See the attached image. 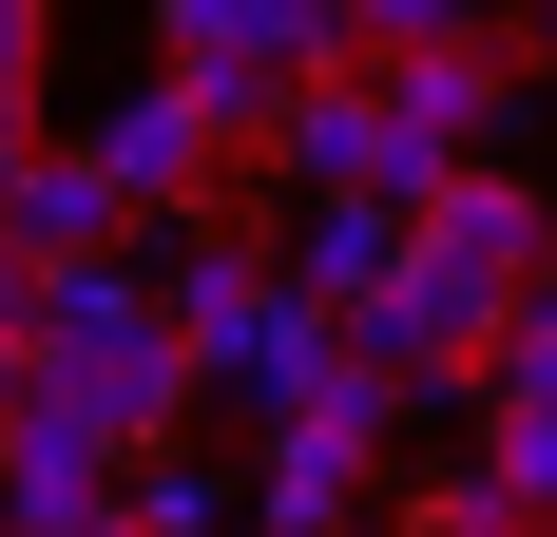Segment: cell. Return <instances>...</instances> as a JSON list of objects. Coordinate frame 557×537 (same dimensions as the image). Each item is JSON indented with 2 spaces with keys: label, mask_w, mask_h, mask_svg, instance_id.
Segmentation results:
<instances>
[{
  "label": "cell",
  "mask_w": 557,
  "mask_h": 537,
  "mask_svg": "<svg viewBox=\"0 0 557 537\" xmlns=\"http://www.w3.org/2000/svg\"><path fill=\"white\" fill-rule=\"evenodd\" d=\"M39 384H58V403H97L135 461L193 441V403H212L193 326H173V288H154L135 250H97V268H58V288H39Z\"/></svg>",
  "instance_id": "1"
},
{
  "label": "cell",
  "mask_w": 557,
  "mask_h": 537,
  "mask_svg": "<svg viewBox=\"0 0 557 537\" xmlns=\"http://www.w3.org/2000/svg\"><path fill=\"white\" fill-rule=\"evenodd\" d=\"M270 173H308V192H385V212H423V192H443V135H423V115L385 97V58H346V77H308V97H288V135H270Z\"/></svg>",
  "instance_id": "2"
},
{
  "label": "cell",
  "mask_w": 557,
  "mask_h": 537,
  "mask_svg": "<svg viewBox=\"0 0 557 537\" xmlns=\"http://www.w3.org/2000/svg\"><path fill=\"white\" fill-rule=\"evenodd\" d=\"M115 519H135V441L39 384V403L0 423V537H115Z\"/></svg>",
  "instance_id": "3"
},
{
  "label": "cell",
  "mask_w": 557,
  "mask_h": 537,
  "mask_svg": "<svg viewBox=\"0 0 557 537\" xmlns=\"http://www.w3.org/2000/svg\"><path fill=\"white\" fill-rule=\"evenodd\" d=\"M154 39L193 58V77H288V97H308V77L366 58V20H346V0H154Z\"/></svg>",
  "instance_id": "4"
},
{
  "label": "cell",
  "mask_w": 557,
  "mask_h": 537,
  "mask_svg": "<svg viewBox=\"0 0 557 537\" xmlns=\"http://www.w3.org/2000/svg\"><path fill=\"white\" fill-rule=\"evenodd\" d=\"M212 384L250 403V423H288V403H327V384H346V308H308V288L270 268V308H250V326L212 346Z\"/></svg>",
  "instance_id": "5"
},
{
  "label": "cell",
  "mask_w": 557,
  "mask_h": 537,
  "mask_svg": "<svg viewBox=\"0 0 557 537\" xmlns=\"http://www.w3.org/2000/svg\"><path fill=\"white\" fill-rule=\"evenodd\" d=\"M0 230H20L39 268H97V250H135V192H115L97 135H77V154L39 135V154H20V192H0Z\"/></svg>",
  "instance_id": "6"
},
{
  "label": "cell",
  "mask_w": 557,
  "mask_h": 537,
  "mask_svg": "<svg viewBox=\"0 0 557 537\" xmlns=\"http://www.w3.org/2000/svg\"><path fill=\"white\" fill-rule=\"evenodd\" d=\"M404 250H423V212H385V192H308V230H288V288H308V308H385L404 288Z\"/></svg>",
  "instance_id": "7"
},
{
  "label": "cell",
  "mask_w": 557,
  "mask_h": 537,
  "mask_svg": "<svg viewBox=\"0 0 557 537\" xmlns=\"http://www.w3.org/2000/svg\"><path fill=\"white\" fill-rule=\"evenodd\" d=\"M385 97L423 115L443 154H481V135H500V115H519V58L481 39V20H443V39H404V58H385Z\"/></svg>",
  "instance_id": "8"
},
{
  "label": "cell",
  "mask_w": 557,
  "mask_h": 537,
  "mask_svg": "<svg viewBox=\"0 0 557 537\" xmlns=\"http://www.w3.org/2000/svg\"><path fill=\"white\" fill-rule=\"evenodd\" d=\"M423 250H443V268H481V288H539V250H557V230H539V192H519V173H481V154H461L443 192H423Z\"/></svg>",
  "instance_id": "9"
},
{
  "label": "cell",
  "mask_w": 557,
  "mask_h": 537,
  "mask_svg": "<svg viewBox=\"0 0 557 537\" xmlns=\"http://www.w3.org/2000/svg\"><path fill=\"white\" fill-rule=\"evenodd\" d=\"M481 480H500L519 519L557 537V403H481Z\"/></svg>",
  "instance_id": "10"
},
{
  "label": "cell",
  "mask_w": 557,
  "mask_h": 537,
  "mask_svg": "<svg viewBox=\"0 0 557 537\" xmlns=\"http://www.w3.org/2000/svg\"><path fill=\"white\" fill-rule=\"evenodd\" d=\"M212 519H231V480L193 441H154V461H135V537H212Z\"/></svg>",
  "instance_id": "11"
},
{
  "label": "cell",
  "mask_w": 557,
  "mask_h": 537,
  "mask_svg": "<svg viewBox=\"0 0 557 537\" xmlns=\"http://www.w3.org/2000/svg\"><path fill=\"white\" fill-rule=\"evenodd\" d=\"M385 537H539V519H519V499L500 480H423V499H404V519Z\"/></svg>",
  "instance_id": "12"
},
{
  "label": "cell",
  "mask_w": 557,
  "mask_h": 537,
  "mask_svg": "<svg viewBox=\"0 0 557 537\" xmlns=\"http://www.w3.org/2000/svg\"><path fill=\"white\" fill-rule=\"evenodd\" d=\"M500 403H557V288H519V326H500Z\"/></svg>",
  "instance_id": "13"
},
{
  "label": "cell",
  "mask_w": 557,
  "mask_h": 537,
  "mask_svg": "<svg viewBox=\"0 0 557 537\" xmlns=\"http://www.w3.org/2000/svg\"><path fill=\"white\" fill-rule=\"evenodd\" d=\"M39 20L58 0H0V115H39Z\"/></svg>",
  "instance_id": "14"
},
{
  "label": "cell",
  "mask_w": 557,
  "mask_h": 537,
  "mask_svg": "<svg viewBox=\"0 0 557 537\" xmlns=\"http://www.w3.org/2000/svg\"><path fill=\"white\" fill-rule=\"evenodd\" d=\"M346 20H366V58H404V39H443L461 0H346Z\"/></svg>",
  "instance_id": "15"
},
{
  "label": "cell",
  "mask_w": 557,
  "mask_h": 537,
  "mask_svg": "<svg viewBox=\"0 0 557 537\" xmlns=\"http://www.w3.org/2000/svg\"><path fill=\"white\" fill-rule=\"evenodd\" d=\"M39 288H58V268L20 250V230H0V326H39Z\"/></svg>",
  "instance_id": "16"
},
{
  "label": "cell",
  "mask_w": 557,
  "mask_h": 537,
  "mask_svg": "<svg viewBox=\"0 0 557 537\" xmlns=\"http://www.w3.org/2000/svg\"><path fill=\"white\" fill-rule=\"evenodd\" d=\"M20 403H39V326H0V423H20Z\"/></svg>",
  "instance_id": "17"
},
{
  "label": "cell",
  "mask_w": 557,
  "mask_h": 537,
  "mask_svg": "<svg viewBox=\"0 0 557 537\" xmlns=\"http://www.w3.org/2000/svg\"><path fill=\"white\" fill-rule=\"evenodd\" d=\"M20 154H39V115H0V192H20Z\"/></svg>",
  "instance_id": "18"
},
{
  "label": "cell",
  "mask_w": 557,
  "mask_h": 537,
  "mask_svg": "<svg viewBox=\"0 0 557 537\" xmlns=\"http://www.w3.org/2000/svg\"><path fill=\"white\" fill-rule=\"evenodd\" d=\"M539 77H557V0H539Z\"/></svg>",
  "instance_id": "19"
},
{
  "label": "cell",
  "mask_w": 557,
  "mask_h": 537,
  "mask_svg": "<svg viewBox=\"0 0 557 537\" xmlns=\"http://www.w3.org/2000/svg\"><path fill=\"white\" fill-rule=\"evenodd\" d=\"M115 537H135V519H115Z\"/></svg>",
  "instance_id": "20"
}]
</instances>
